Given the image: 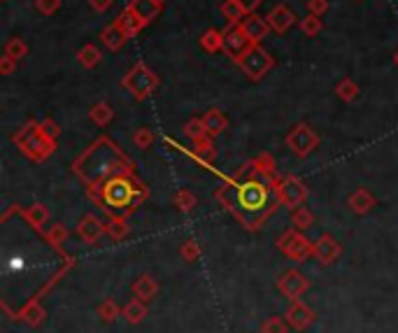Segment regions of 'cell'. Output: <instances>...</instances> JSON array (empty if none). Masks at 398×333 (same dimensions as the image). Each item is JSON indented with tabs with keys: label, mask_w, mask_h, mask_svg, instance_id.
<instances>
[{
	"label": "cell",
	"mask_w": 398,
	"mask_h": 333,
	"mask_svg": "<svg viewBox=\"0 0 398 333\" xmlns=\"http://www.w3.org/2000/svg\"><path fill=\"white\" fill-rule=\"evenodd\" d=\"M17 66H19V61H14V59H10V56H0V75H12L14 70H17Z\"/></svg>",
	"instance_id": "cell-46"
},
{
	"label": "cell",
	"mask_w": 398,
	"mask_h": 333,
	"mask_svg": "<svg viewBox=\"0 0 398 333\" xmlns=\"http://www.w3.org/2000/svg\"><path fill=\"white\" fill-rule=\"evenodd\" d=\"M40 131L45 137H52V140H56V137L61 135V126L56 124L54 119H42L40 121Z\"/></svg>",
	"instance_id": "cell-44"
},
{
	"label": "cell",
	"mask_w": 398,
	"mask_h": 333,
	"mask_svg": "<svg viewBox=\"0 0 398 333\" xmlns=\"http://www.w3.org/2000/svg\"><path fill=\"white\" fill-rule=\"evenodd\" d=\"M394 61H396V66H398V49H396V54H394Z\"/></svg>",
	"instance_id": "cell-49"
},
{
	"label": "cell",
	"mask_w": 398,
	"mask_h": 333,
	"mask_svg": "<svg viewBox=\"0 0 398 333\" xmlns=\"http://www.w3.org/2000/svg\"><path fill=\"white\" fill-rule=\"evenodd\" d=\"M17 317L21 322H26L28 327H38V324H42V320H45V308L40 306V301H31L19 310Z\"/></svg>",
	"instance_id": "cell-27"
},
{
	"label": "cell",
	"mask_w": 398,
	"mask_h": 333,
	"mask_svg": "<svg viewBox=\"0 0 398 333\" xmlns=\"http://www.w3.org/2000/svg\"><path fill=\"white\" fill-rule=\"evenodd\" d=\"M133 144L137 149H149L154 144V133L149 128H137L135 135H133Z\"/></svg>",
	"instance_id": "cell-42"
},
{
	"label": "cell",
	"mask_w": 398,
	"mask_h": 333,
	"mask_svg": "<svg viewBox=\"0 0 398 333\" xmlns=\"http://www.w3.org/2000/svg\"><path fill=\"white\" fill-rule=\"evenodd\" d=\"M219 12L224 14V19H228V24L231 26H238V24H242L245 17H247V10L238 3V0H224V3L219 5Z\"/></svg>",
	"instance_id": "cell-26"
},
{
	"label": "cell",
	"mask_w": 398,
	"mask_h": 333,
	"mask_svg": "<svg viewBox=\"0 0 398 333\" xmlns=\"http://www.w3.org/2000/svg\"><path fill=\"white\" fill-rule=\"evenodd\" d=\"M117 24H119L121 28H124L128 38H133V35H137L144 26H147L140 17H137L135 10H133L131 5H126V7H124V12H121L119 17H117Z\"/></svg>",
	"instance_id": "cell-22"
},
{
	"label": "cell",
	"mask_w": 398,
	"mask_h": 333,
	"mask_svg": "<svg viewBox=\"0 0 398 333\" xmlns=\"http://www.w3.org/2000/svg\"><path fill=\"white\" fill-rule=\"evenodd\" d=\"M172 205H175L179 212L191 215L198 205V198L191 189H179V191H175V196H172Z\"/></svg>",
	"instance_id": "cell-29"
},
{
	"label": "cell",
	"mask_w": 398,
	"mask_h": 333,
	"mask_svg": "<svg viewBox=\"0 0 398 333\" xmlns=\"http://www.w3.org/2000/svg\"><path fill=\"white\" fill-rule=\"evenodd\" d=\"M203 124H205V133L210 137H217V135H221L228 128V119L224 117L221 110L212 107V110L205 112V117H203Z\"/></svg>",
	"instance_id": "cell-21"
},
{
	"label": "cell",
	"mask_w": 398,
	"mask_h": 333,
	"mask_svg": "<svg viewBox=\"0 0 398 333\" xmlns=\"http://www.w3.org/2000/svg\"><path fill=\"white\" fill-rule=\"evenodd\" d=\"M277 289H280V294L284 296V299L296 301V299H301V296L310 289V280L303 273L294 271V268H291V271H287V273L280 275Z\"/></svg>",
	"instance_id": "cell-10"
},
{
	"label": "cell",
	"mask_w": 398,
	"mask_h": 333,
	"mask_svg": "<svg viewBox=\"0 0 398 333\" xmlns=\"http://www.w3.org/2000/svg\"><path fill=\"white\" fill-rule=\"evenodd\" d=\"M284 320L289 322V327L296 331H308L315 322V313L301 299H296L289 303V308L284 310Z\"/></svg>",
	"instance_id": "cell-12"
},
{
	"label": "cell",
	"mask_w": 398,
	"mask_h": 333,
	"mask_svg": "<svg viewBox=\"0 0 398 333\" xmlns=\"http://www.w3.org/2000/svg\"><path fill=\"white\" fill-rule=\"evenodd\" d=\"M12 142L17 144L31 161H47L56 151V140L42 135L40 124L33 119L26 121V124L21 126V131L12 135Z\"/></svg>",
	"instance_id": "cell-4"
},
{
	"label": "cell",
	"mask_w": 398,
	"mask_h": 333,
	"mask_svg": "<svg viewBox=\"0 0 398 333\" xmlns=\"http://www.w3.org/2000/svg\"><path fill=\"white\" fill-rule=\"evenodd\" d=\"M103 233H107V222L98 219L96 215H84L77 224V236L82 238L86 245L98 243Z\"/></svg>",
	"instance_id": "cell-13"
},
{
	"label": "cell",
	"mask_w": 398,
	"mask_h": 333,
	"mask_svg": "<svg viewBox=\"0 0 398 333\" xmlns=\"http://www.w3.org/2000/svg\"><path fill=\"white\" fill-rule=\"evenodd\" d=\"M5 56H10L14 61H21L24 56H28V45L21 38H10L5 42Z\"/></svg>",
	"instance_id": "cell-36"
},
{
	"label": "cell",
	"mask_w": 398,
	"mask_h": 333,
	"mask_svg": "<svg viewBox=\"0 0 398 333\" xmlns=\"http://www.w3.org/2000/svg\"><path fill=\"white\" fill-rule=\"evenodd\" d=\"M179 257H182L186 264L198 261V259H200V245L193 240V238H191V240L182 243V247H179Z\"/></svg>",
	"instance_id": "cell-40"
},
{
	"label": "cell",
	"mask_w": 398,
	"mask_h": 333,
	"mask_svg": "<svg viewBox=\"0 0 398 333\" xmlns=\"http://www.w3.org/2000/svg\"><path fill=\"white\" fill-rule=\"evenodd\" d=\"M336 93H338L340 100H345V103H354L357 96H359V84L354 82L352 77H343L336 84Z\"/></svg>",
	"instance_id": "cell-32"
},
{
	"label": "cell",
	"mask_w": 398,
	"mask_h": 333,
	"mask_svg": "<svg viewBox=\"0 0 398 333\" xmlns=\"http://www.w3.org/2000/svg\"><path fill=\"white\" fill-rule=\"evenodd\" d=\"M158 282L151 278V275H140L135 282H133V294L137 296V299H142V301H151V299H156L158 296Z\"/></svg>",
	"instance_id": "cell-23"
},
{
	"label": "cell",
	"mask_w": 398,
	"mask_h": 333,
	"mask_svg": "<svg viewBox=\"0 0 398 333\" xmlns=\"http://www.w3.org/2000/svg\"><path fill=\"white\" fill-rule=\"evenodd\" d=\"M121 86H124L126 91H131L135 100H144L156 91L158 77L149 66H144V63H135V66L124 75V79H121Z\"/></svg>",
	"instance_id": "cell-5"
},
{
	"label": "cell",
	"mask_w": 398,
	"mask_h": 333,
	"mask_svg": "<svg viewBox=\"0 0 398 333\" xmlns=\"http://www.w3.org/2000/svg\"><path fill=\"white\" fill-rule=\"evenodd\" d=\"M121 317H124V320L128 322V324H140L144 317H147V301H142V299H131L126 303L124 308H121Z\"/></svg>",
	"instance_id": "cell-24"
},
{
	"label": "cell",
	"mask_w": 398,
	"mask_h": 333,
	"mask_svg": "<svg viewBox=\"0 0 398 333\" xmlns=\"http://www.w3.org/2000/svg\"><path fill=\"white\" fill-rule=\"evenodd\" d=\"M147 186L135 175H114L96 186H89V196L110 215L133 212L147 198Z\"/></svg>",
	"instance_id": "cell-3"
},
{
	"label": "cell",
	"mask_w": 398,
	"mask_h": 333,
	"mask_svg": "<svg viewBox=\"0 0 398 333\" xmlns=\"http://www.w3.org/2000/svg\"><path fill=\"white\" fill-rule=\"evenodd\" d=\"M277 250L284 252V254L291 259V261H308L310 257H313V250H315V243L308 240L306 236H303V231H298L296 226L287 229L284 233L277 238Z\"/></svg>",
	"instance_id": "cell-6"
},
{
	"label": "cell",
	"mask_w": 398,
	"mask_h": 333,
	"mask_svg": "<svg viewBox=\"0 0 398 333\" xmlns=\"http://www.w3.org/2000/svg\"><path fill=\"white\" fill-rule=\"evenodd\" d=\"M343 254V245H340L336 238L329 236V233H324L320 240H315V250H313V257L317 259L320 264L324 266H329L333 264L336 259Z\"/></svg>",
	"instance_id": "cell-14"
},
{
	"label": "cell",
	"mask_w": 398,
	"mask_h": 333,
	"mask_svg": "<svg viewBox=\"0 0 398 333\" xmlns=\"http://www.w3.org/2000/svg\"><path fill=\"white\" fill-rule=\"evenodd\" d=\"M301 31L303 35H308V38H317V35L322 33V17H315V14H308V17L301 19Z\"/></svg>",
	"instance_id": "cell-38"
},
{
	"label": "cell",
	"mask_w": 398,
	"mask_h": 333,
	"mask_svg": "<svg viewBox=\"0 0 398 333\" xmlns=\"http://www.w3.org/2000/svg\"><path fill=\"white\" fill-rule=\"evenodd\" d=\"M128 231H131V226H128L124 215H110V219H107V236H110L114 243L124 240Z\"/></svg>",
	"instance_id": "cell-28"
},
{
	"label": "cell",
	"mask_w": 398,
	"mask_h": 333,
	"mask_svg": "<svg viewBox=\"0 0 398 333\" xmlns=\"http://www.w3.org/2000/svg\"><path fill=\"white\" fill-rule=\"evenodd\" d=\"M235 63L242 68L245 75H247L249 79H254V82H256V79H261L266 72L275 66L273 56L268 54L261 45H254V47L249 49V52H245Z\"/></svg>",
	"instance_id": "cell-8"
},
{
	"label": "cell",
	"mask_w": 398,
	"mask_h": 333,
	"mask_svg": "<svg viewBox=\"0 0 398 333\" xmlns=\"http://www.w3.org/2000/svg\"><path fill=\"white\" fill-rule=\"evenodd\" d=\"M313 222H315L313 210H308V208L294 210V215H291V226H296L298 231H308L310 226H313Z\"/></svg>",
	"instance_id": "cell-37"
},
{
	"label": "cell",
	"mask_w": 398,
	"mask_h": 333,
	"mask_svg": "<svg viewBox=\"0 0 398 333\" xmlns=\"http://www.w3.org/2000/svg\"><path fill=\"white\" fill-rule=\"evenodd\" d=\"M240 26H242L245 35H247V38L254 42V45H261V40L273 31L270 24L266 21V17H259V14H254V12H249Z\"/></svg>",
	"instance_id": "cell-16"
},
{
	"label": "cell",
	"mask_w": 398,
	"mask_h": 333,
	"mask_svg": "<svg viewBox=\"0 0 398 333\" xmlns=\"http://www.w3.org/2000/svg\"><path fill=\"white\" fill-rule=\"evenodd\" d=\"M89 119L93 121L96 126H107L110 121L114 119V110L107 103H96V105H91V110H89Z\"/></svg>",
	"instance_id": "cell-33"
},
{
	"label": "cell",
	"mask_w": 398,
	"mask_h": 333,
	"mask_svg": "<svg viewBox=\"0 0 398 333\" xmlns=\"http://www.w3.org/2000/svg\"><path fill=\"white\" fill-rule=\"evenodd\" d=\"M184 133L186 137H191V140H200V137H205V124H203V117H193L184 124Z\"/></svg>",
	"instance_id": "cell-41"
},
{
	"label": "cell",
	"mask_w": 398,
	"mask_h": 333,
	"mask_svg": "<svg viewBox=\"0 0 398 333\" xmlns=\"http://www.w3.org/2000/svg\"><path fill=\"white\" fill-rule=\"evenodd\" d=\"M277 177H245L233 179L217 189V201L231 210L247 231H256L280 205Z\"/></svg>",
	"instance_id": "cell-1"
},
{
	"label": "cell",
	"mask_w": 398,
	"mask_h": 333,
	"mask_svg": "<svg viewBox=\"0 0 398 333\" xmlns=\"http://www.w3.org/2000/svg\"><path fill=\"white\" fill-rule=\"evenodd\" d=\"M158 3H161V5H163V3H165V0H158Z\"/></svg>",
	"instance_id": "cell-50"
},
{
	"label": "cell",
	"mask_w": 398,
	"mask_h": 333,
	"mask_svg": "<svg viewBox=\"0 0 398 333\" xmlns=\"http://www.w3.org/2000/svg\"><path fill=\"white\" fill-rule=\"evenodd\" d=\"M254 47V42H252L247 35H245L242 26H228L226 31H224V52H226L231 59L238 61L245 52H249V49Z\"/></svg>",
	"instance_id": "cell-11"
},
{
	"label": "cell",
	"mask_w": 398,
	"mask_h": 333,
	"mask_svg": "<svg viewBox=\"0 0 398 333\" xmlns=\"http://www.w3.org/2000/svg\"><path fill=\"white\" fill-rule=\"evenodd\" d=\"M61 7V0H35V10L40 14H45V17H52V14L59 12Z\"/></svg>",
	"instance_id": "cell-43"
},
{
	"label": "cell",
	"mask_w": 398,
	"mask_h": 333,
	"mask_svg": "<svg viewBox=\"0 0 398 333\" xmlns=\"http://www.w3.org/2000/svg\"><path fill=\"white\" fill-rule=\"evenodd\" d=\"M327 12H329V0H308V14L322 17Z\"/></svg>",
	"instance_id": "cell-45"
},
{
	"label": "cell",
	"mask_w": 398,
	"mask_h": 333,
	"mask_svg": "<svg viewBox=\"0 0 398 333\" xmlns=\"http://www.w3.org/2000/svg\"><path fill=\"white\" fill-rule=\"evenodd\" d=\"M126 40H128V35H126L124 28L117 24V21H114V24H110L107 28H103V33H100V42H103V45L110 49V52H119V49L124 47Z\"/></svg>",
	"instance_id": "cell-18"
},
{
	"label": "cell",
	"mask_w": 398,
	"mask_h": 333,
	"mask_svg": "<svg viewBox=\"0 0 398 333\" xmlns=\"http://www.w3.org/2000/svg\"><path fill=\"white\" fill-rule=\"evenodd\" d=\"M375 203L378 201H375V196L368 189H357L350 198H347V205H350L354 215H368L375 208Z\"/></svg>",
	"instance_id": "cell-19"
},
{
	"label": "cell",
	"mask_w": 398,
	"mask_h": 333,
	"mask_svg": "<svg viewBox=\"0 0 398 333\" xmlns=\"http://www.w3.org/2000/svg\"><path fill=\"white\" fill-rule=\"evenodd\" d=\"M68 236H70V231H68L66 224H61V222L52 224V226L45 231V240L52 245V247H56V250L63 247V243L68 240Z\"/></svg>",
	"instance_id": "cell-31"
},
{
	"label": "cell",
	"mask_w": 398,
	"mask_h": 333,
	"mask_svg": "<svg viewBox=\"0 0 398 333\" xmlns=\"http://www.w3.org/2000/svg\"><path fill=\"white\" fill-rule=\"evenodd\" d=\"M131 7L144 24L154 21L158 17V12H161V3H158V0H131Z\"/></svg>",
	"instance_id": "cell-25"
},
{
	"label": "cell",
	"mask_w": 398,
	"mask_h": 333,
	"mask_svg": "<svg viewBox=\"0 0 398 333\" xmlns=\"http://www.w3.org/2000/svg\"><path fill=\"white\" fill-rule=\"evenodd\" d=\"M191 156L196 158L198 163H203V165H210V163H212L214 156H217V149H214L212 137L205 135V137H200V140H193Z\"/></svg>",
	"instance_id": "cell-20"
},
{
	"label": "cell",
	"mask_w": 398,
	"mask_h": 333,
	"mask_svg": "<svg viewBox=\"0 0 398 333\" xmlns=\"http://www.w3.org/2000/svg\"><path fill=\"white\" fill-rule=\"evenodd\" d=\"M19 215L24 217L28 226L35 229L38 233L42 231V226H45V224L49 222V210H47V205H42V203H33L31 208L19 210Z\"/></svg>",
	"instance_id": "cell-17"
},
{
	"label": "cell",
	"mask_w": 398,
	"mask_h": 333,
	"mask_svg": "<svg viewBox=\"0 0 398 333\" xmlns=\"http://www.w3.org/2000/svg\"><path fill=\"white\" fill-rule=\"evenodd\" d=\"M261 333H289V322L284 320V315H273L263 322Z\"/></svg>",
	"instance_id": "cell-39"
},
{
	"label": "cell",
	"mask_w": 398,
	"mask_h": 333,
	"mask_svg": "<svg viewBox=\"0 0 398 333\" xmlns=\"http://www.w3.org/2000/svg\"><path fill=\"white\" fill-rule=\"evenodd\" d=\"M77 61L82 63L84 68H93V66H98V63L103 61V54H100V49L96 45H84L77 52Z\"/></svg>",
	"instance_id": "cell-34"
},
{
	"label": "cell",
	"mask_w": 398,
	"mask_h": 333,
	"mask_svg": "<svg viewBox=\"0 0 398 333\" xmlns=\"http://www.w3.org/2000/svg\"><path fill=\"white\" fill-rule=\"evenodd\" d=\"M96 315L100 317V320L103 322H114L117 320V317H121V308L117 306V303H114L112 299H103L98 303V308H96Z\"/></svg>",
	"instance_id": "cell-35"
},
{
	"label": "cell",
	"mask_w": 398,
	"mask_h": 333,
	"mask_svg": "<svg viewBox=\"0 0 398 333\" xmlns=\"http://www.w3.org/2000/svg\"><path fill=\"white\" fill-rule=\"evenodd\" d=\"M238 3H240V5H242V7H245V10H247V12H254L256 7L263 3V0H238Z\"/></svg>",
	"instance_id": "cell-48"
},
{
	"label": "cell",
	"mask_w": 398,
	"mask_h": 333,
	"mask_svg": "<svg viewBox=\"0 0 398 333\" xmlns=\"http://www.w3.org/2000/svg\"><path fill=\"white\" fill-rule=\"evenodd\" d=\"M112 3H114V0H89L93 12H107L112 7Z\"/></svg>",
	"instance_id": "cell-47"
},
{
	"label": "cell",
	"mask_w": 398,
	"mask_h": 333,
	"mask_svg": "<svg viewBox=\"0 0 398 333\" xmlns=\"http://www.w3.org/2000/svg\"><path fill=\"white\" fill-rule=\"evenodd\" d=\"M72 170L86 186H96L114 175H135L133 163L121 154L110 137H98L82 156L72 163Z\"/></svg>",
	"instance_id": "cell-2"
},
{
	"label": "cell",
	"mask_w": 398,
	"mask_h": 333,
	"mask_svg": "<svg viewBox=\"0 0 398 333\" xmlns=\"http://www.w3.org/2000/svg\"><path fill=\"white\" fill-rule=\"evenodd\" d=\"M277 191H280V203L289 210H298L308 201V186L296 175L282 177L277 182Z\"/></svg>",
	"instance_id": "cell-9"
},
{
	"label": "cell",
	"mask_w": 398,
	"mask_h": 333,
	"mask_svg": "<svg viewBox=\"0 0 398 333\" xmlns=\"http://www.w3.org/2000/svg\"><path fill=\"white\" fill-rule=\"evenodd\" d=\"M287 147L294 151L296 156L306 158L320 147V135L310 124H296L291 131L287 133Z\"/></svg>",
	"instance_id": "cell-7"
},
{
	"label": "cell",
	"mask_w": 398,
	"mask_h": 333,
	"mask_svg": "<svg viewBox=\"0 0 398 333\" xmlns=\"http://www.w3.org/2000/svg\"><path fill=\"white\" fill-rule=\"evenodd\" d=\"M266 21L270 24L275 33H287L289 28L296 24V14L289 5H275L270 12L266 14Z\"/></svg>",
	"instance_id": "cell-15"
},
{
	"label": "cell",
	"mask_w": 398,
	"mask_h": 333,
	"mask_svg": "<svg viewBox=\"0 0 398 333\" xmlns=\"http://www.w3.org/2000/svg\"><path fill=\"white\" fill-rule=\"evenodd\" d=\"M200 47L205 52L214 54V52H221L224 49V31H217V28H207L205 33L200 35Z\"/></svg>",
	"instance_id": "cell-30"
}]
</instances>
